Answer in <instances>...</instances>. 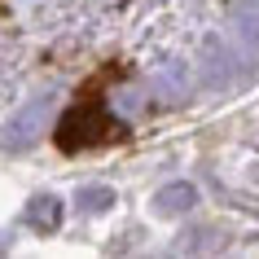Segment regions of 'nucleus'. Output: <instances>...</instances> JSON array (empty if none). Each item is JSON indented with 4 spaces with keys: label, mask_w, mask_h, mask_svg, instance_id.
Here are the masks:
<instances>
[{
    "label": "nucleus",
    "mask_w": 259,
    "mask_h": 259,
    "mask_svg": "<svg viewBox=\"0 0 259 259\" xmlns=\"http://www.w3.org/2000/svg\"><path fill=\"white\" fill-rule=\"evenodd\" d=\"M22 220L35 233H57L62 229V198L57 193H35L27 202V211H22Z\"/></svg>",
    "instance_id": "obj_3"
},
{
    "label": "nucleus",
    "mask_w": 259,
    "mask_h": 259,
    "mask_svg": "<svg viewBox=\"0 0 259 259\" xmlns=\"http://www.w3.org/2000/svg\"><path fill=\"white\" fill-rule=\"evenodd\" d=\"M75 202H79V211H88V215H101V211H110L119 198H114V189H110V185H79Z\"/></svg>",
    "instance_id": "obj_4"
},
{
    "label": "nucleus",
    "mask_w": 259,
    "mask_h": 259,
    "mask_svg": "<svg viewBox=\"0 0 259 259\" xmlns=\"http://www.w3.org/2000/svg\"><path fill=\"white\" fill-rule=\"evenodd\" d=\"M158 88H163L171 101L189 93V70H185V62H167V66L158 70Z\"/></svg>",
    "instance_id": "obj_5"
},
{
    "label": "nucleus",
    "mask_w": 259,
    "mask_h": 259,
    "mask_svg": "<svg viewBox=\"0 0 259 259\" xmlns=\"http://www.w3.org/2000/svg\"><path fill=\"white\" fill-rule=\"evenodd\" d=\"M206 83L211 88H224L229 83V49L224 44H211L206 49Z\"/></svg>",
    "instance_id": "obj_6"
},
{
    "label": "nucleus",
    "mask_w": 259,
    "mask_h": 259,
    "mask_svg": "<svg viewBox=\"0 0 259 259\" xmlns=\"http://www.w3.org/2000/svg\"><path fill=\"white\" fill-rule=\"evenodd\" d=\"M193 206H198V189H193L189 180H171V185H163V189L154 193V211L158 215H189Z\"/></svg>",
    "instance_id": "obj_2"
},
{
    "label": "nucleus",
    "mask_w": 259,
    "mask_h": 259,
    "mask_svg": "<svg viewBox=\"0 0 259 259\" xmlns=\"http://www.w3.org/2000/svg\"><path fill=\"white\" fill-rule=\"evenodd\" d=\"M49 114H53V97H49V93L27 97V101L9 114V123H5V132H0V150H9V154L31 150V145L44 137V123H49Z\"/></svg>",
    "instance_id": "obj_1"
}]
</instances>
